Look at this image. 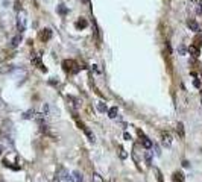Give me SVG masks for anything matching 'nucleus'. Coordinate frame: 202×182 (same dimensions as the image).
I'll return each mask as SVG.
<instances>
[{
  "label": "nucleus",
  "mask_w": 202,
  "mask_h": 182,
  "mask_svg": "<svg viewBox=\"0 0 202 182\" xmlns=\"http://www.w3.org/2000/svg\"><path fill=\"white\" fill-rule=\"evenodd\" d=\"M62 67H64V70L65 71H70V73H78L79 71V65L75 62V61H64L62 62Z\"/></svg>",
  "instance_id": "obj_1"
},
{
  "label": "nucleus",
  "mask_w": 202,
  "mask_h": 182,
  "mask_svg": "<svg viewBox=\"0 0 202 182\" xmlns=\"http://www.w3.org/2000/svg\"><path fill=\"white\" fill-rule=\"evenodd\" d=\"M17 27H18L20 32H23L26 29V12H23V11L18 12V17H17Z\"/></svg>",
  "instance_id": "obj_2"
},
{
  "label": "nucleus",
  "mask_w": 202,
  "mask_h": 182,
  "mask_svg": "<svg viewBox=\"0 0 202 182\" xmlns=\"http://www.w3.org/2000/svg\"><path fill=\"white\" fill-rule=\"evenodd\" d=\"M78 125H79V127H82V130H84V132H85V135L88 137V140H90L91 143H94V141H96V138H94V134H93V132H91L85 125H84L82 122H78Z\"/></svg>",
  "instance_id": "obj_3"
},
{
  "label": "nucleus",
  "mask_w": 202,
  "mask_h": 182,
  "mask_svg": "<svg viewBox=\"0 0 202 182\" xmlns=\"http://www.w3.org/2000/svg\"><path fill=\"white\" fill-rule=\"evenodd\" d=\"M161 140H163V144L166 147L172 146V135L169 134V132H161Z\"/></svg>",
  "instance_id": "obj_4"
},
{
  "label": "nucleus",
  "mask_w": 202,
  "mask_h": 182,
  "mask_svg": "<svg viewBox=\"0 0 202 182\" xmlns=\"http://www.w3.org/2000/svg\"><path fill=\"white\" fill-rule=\"evenodd\" d=\"M138 135L141 137V144H143V147H144V149H150V147H152V146H154V143H152V141H150V140H149L147 137H144L141 130H138Z\"/></svg>",
  "instance_id": "obj_5"
},
{
  "label": "nucleus",
  "mask_w": 202,
  "mask_h": 182,
  "mask_svg": "<svg viewBox=\"0 0 202 182\" xmlns=\"http://www.w3.org/2000/svg\"><path fill=\"white\" fill-rule=\"evenodd\" d=\"M32 62L35 64L37 67H40L43 71H47V69H46L44 65H43V62H41V59H40V56H38V55H32Z\"/></svg>",
  "instance_id": "obj_6"
},
{
  "label": "nucleus",
  "mask_w": 202,
  "mask_h": 182,
  "mask_svg": "<svg viewBox=\"0 0 202 182\" xmlns=\"http://www.w3.org/2000/svg\"><path fill=\"white\" fill-rule=\"evenodd\" d=\"M70 179H72V182H82V181H84V176H82V173H81V172L75 170V172L72 173Z\"/></svg>",
  "instance_id": "obj_7"
},
{
  "label": "nucleus",
  "mask_w": 202,
  "mask_h": 182,
  "mask_svg": "<svg viewBox=\"0 0 202 182\" xmlns=\"http://www.w3.org/2000/svg\"><path fill=\"white\" fill-rule=\"evenodd\" d=\"M41 40H44V41H47V40H50L52 38V32H50V29H44V32H41Z\"/></svg>",
  "instance_id": "obj_8"
},
{
  "label": "nucleus",
  "mask_w": 202,
  "mask_h": 182,
  "mask_svg": "<svg viewBox=\"0 0 202 182\" xmlns=\"http://www.w3.org/2000/svg\"><path fill=\"white\" fill-rule=\"evenodd\" d=\"M187 24H189L190 30H193V32H199V24H198L195 20H189V21H187Z\"/></svg>",
  "instance_id": "obj_9"
},
{
  "label": "nucleus",
  "mask_w": 202,
  "mask_h": 182,
  "mask_svg": "<svg viewBox=\"0 0 202 182\" xmlns=\"http://www.w3.org/2000/svg\"><path fill=\"white\" fill-rule=\"evenodd\" d=\"M58 179H64V181H72L69 173H65L64 169H59V175H58Z\"/></svg>",
  "instance_id": "obj_10"
},
{
  "label": "nucleus",
  "mask_w": 202,
  "mask_h": 182,
  "mask_svg": "<svg viewBox=\"0 0 202 182\" xmlns=\"http://www.w3.org/2000/svg\"><path fill=\"white\" fill-rule=\"evenodd\" d=\"M189 53H190L192 56L198 58V56H199V49H198L196 46H190V47H189Z\"/></svg>",
  "instance_id": "obj_11"
},
{
  "label": "nucleus",
  "mask_w": 202,
  "mask_h": 182,
  "mask_svg": "<svg viewBox=\"0 0 202 182\" xmlns=\"http://www.w3.org/2000/svg\"><path fill=\"white\" fill-rule=\"evenodd\" d=\"M117 114H119V109H117V106H112V108L108 111V117H110V119H115Z\"/></svg>",
  "instance_id": "obj_12"
},
{
  "label": "nucleus",
  "mask_w": 202,
  "mask_h": 182,
  "mask_svg": "<svg viewBox=\"0 0 202 182\" xmlns=\"http://www.w3.org/2000/svg\"><path fill=\"white\" fill-rule=\"evenodd\" d=\"M176 134L179 135V138H184V125H182V123H178V126H176Z\"/></svg>",
  "instance_id": "obj_13"
},
{
  "label": "nucleus",
  "mask_w": 202,
  "mask_h": 182,
  "mask_svg": "<svg viewBox=\"0 0 202 182\" xmlns=\"http://www.w3.org/2000/svg\"><path fill=\"white\" fill-rule=\"evenodd\" d=\"M21 43V35H17V37H14L12 38V41H11V46L12 47H17V46H18Z\"/></svg>",
  "instance_id": "obj_14"
},
{
  "label": "nucleus",
  "mask_w": 202,
  "mask_h": 182,
  "mask_svg": "<svg viewBox=\"0 0 202 182\" xmlns=\"http://www.w3.org/2000/svg\"><path fill=\"white\" fill-rule=\"evenodd\" d=\"M87 24H88V23H87V20H84V18H81V20H78V21H76V27H78V29H84V27H87Z\"/></svg>",
  "instance_id": "obj_15"
},
{
  "label": "nucleus",
  "mask_w": 202,
  "mask_h": 182,
  "mask_svg": "<svg viewBox=\"0 0 202 182\" xmlns=\"http://www.w3.org/2000/svg\"><path fill=\"white\" fill-rule=\"evenodd\" d=\"M97 109H99L100 112H105V111H107V105H105L104 102H99V103H97Z\"/></svg>",
  "instance_id": "obj_16"
},
{
  "label": "nucleus",
  "mask_w": 202,
  "mask_h": 182,
  "mask_svg": "<svg viewBox=\"0 0 202 182\" xmlns=\"http://www.w3.org/2000/svg\"><path fill=\"white\" fill-rule=\"evenodd\" d=\"M33 109H30V111H27V112H24V115H23V119H32L33 117Z\"/></svg>",
  "instance_id": "obj_17"
},
{
  "label": "nucleus",
  "mask_w": 202,
  "mask_h": 182,
  "mask_svg": "<svg viewBox=\"0 0 202 182\" xmlns=\"http://www.w3.org/2000/svg\"><path fill=\"white\" fill-rule=\"evenodd\" d=\"M154 172H155V175H157V179H158V182H163V175H161V172H160L158 169H154Z\"/></svg>",
  "instance_id": "obj_18"
},
{
  "label": "nucleus",
  "mask_w": 202,
  "mask_h": 182,
  "mask_svg": "<svg viewBox=\"0 0 202 182\" xmlns=\"http://www.w3.org/2000/svg\"><path fill=\"white\" fill-rule=\"evenodd\" d=\"M93 179H94V182H104V181H102V178H100V175H99V173H94V175H93Z\"/></svg>",
  "instance_id": "obj_19"
},
{
  "label": "nucleus",
  "mask_w": 202,
  "mask_h": 182,
  "mask_svg": "<svg viewBox=\"0 0 202 182\" xmlns=\"http://www.w3.org/2000/svg\"><path fill=\"white\" fill-rule=\"evenodd\" d=\"M58 12L64 15V14L67 12V9H65V6H64V5H59V6H58Z\"/></svg>",
  "instance_id": "obj_20"
},
{
  "label": "nucleus",
  "mask_w": 202,
  "mask_h": 182,
  "mask_svg": "<svg viewBox=\"0 0 202 182\" xmlns=\"http://www.w3.org/2000/svg\"><path fill=\"white\" fill-rule=\"evenodd\" d=\"M126 156H128L126 150H125V149H123V147H120V158H122V159H125Z\"/></svg>",
  "instance_id": "obj_21"
},
{
  "label": "nucleus",
  "mask_w": 202,
  "mask_h": 182,
  "mask_svg": "<svg viewBox=\"0 0 202 182\" xmlns=\"http://www.w3.org/2000/svg\"><path fill=\"white\" fill-rule=\"evenodd\" d=\"M178 52H179V55H186V47H184V46H179Z\"/></svg>",
  "instance_id": "obj_22"
},
{
  "label": "nucleus",
  "mask_w": 202,
  "mask_h": 182,
  "mask_svg": "<svg viewBox=\"0 0 202 182\" xmlns=\"http://www.w3.org/2000/svg\"><path fill=\"white\" fill-rule=\"evenodd\" d=\"M154 149H155V155H157V156H160V155H161V152H160V147H158L157 144H154Z\"/></svg>",
  "instance_id": "obj_23"
},
{
  "label": "nucleus",
  "mask_w": 202,
  "mask_h": 182,
  "mask_svg": "<svg viewBox=\"0 0 202 182\" xmlns=\"http://www.w3.org/2000/svg\"><path fill=\"white\" fill-rule=\"evenodd\" d=\"M150 158H152L150 152H146V159H147V164H150Z\"/></svg>",
  "instance_id": "obj_24"
},
{
  "label": "nucleus",
  "mask_w": 202,
  "mask_h": 182,
  "mask_svg": "<svg viewBox=\"0 0 202 182\" xmlns=\"http://www.w3.org/2000/svg\"><path fill=\"white\" fill-rule=\"evenodd\" d=\"M123 138H125V140H131V135L128 134V132H125V134H123Z\"/></svg>",
  "instance_id": "obj_25"
},
{
  "label": "nucleus",
  "mask_w": 202,
  "mask_h": 182,
  "mask_svg": "<svg viewBox=\"0 0 202 182\" xmlns=\"http://www.w3.org/2000/svg\"><path fill=\"white\" fill-rule=\"evenodd\" d=\"M193 84H195V87H198V88L201 87V82H199V80H195V82H193Z\"/></svg>",
  "instance_id": "obj_26"
}]
</instances>
